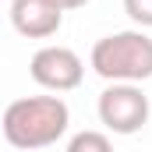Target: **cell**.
<instances>
[{"instance_id":"obj_1","label":"cell","mask_w":152,"mask_h":152,"mask_svg":"<svg viewBox=\"0 0 152 152\" xmlns=\"http://www.w3.org/2000/svg\"><path fill=\"white\" fill-rule=\"evenodd\" d=\"M71 110L60 96H25L4 110V138L14 149H50L64 138Z\"/></svg>"},{"instance_id":"obj_2","label":"cell","mask_w":152,"mask_h":152,"mask_svg":"<svg viewBox=\"0 0 152 152\" xmlns=\"http://www.w3.org/2000/svg\"><path fill=\"white\" fill-rule=\"evenodd\" d=\"M88 64H92L96 75L106 78L110 85H117V81L138 85V81L152 78V36H145L142 28L103 36L92 46Z\"/></svg>"},{"instance_id":"obj_3","label":"cell","mask_w":152,"mask_h":152,"mask_svg":"<svg viewBox=\"0 0 152 152\" xmlns=\"http://www.w3.org/2000/svg\"><path fill=\"white\" fill-rule=\"evenodd\" d=\"M96 113L103 120V127L113 131V134H138V131L149 124L152 106H149V96H145L138 85L117 81V85H110V88L99 96Z\"/></svg>"},{"instance_id":"obj_4","label":"cell","mask_w":152,"mask_h":152,"mask_svg":"<svg viewBox=\"0 0 152 152\" xmlns=\"http://www.w3.org/2000/svg\"><path fill=\"white\" fill-rule=\"evenodd\" d=\"M28 75L36 85L50 88V92H71L85 78V64L67 46H42V50H36V57L28 64Z\"/></svg>"},{"instance_id":"obj_5","label":"cell","mask_w":152,"mask_h":152,"mask_svg":"<svg viewBox=\"0 0 152 152\" xmlns=\"http://www.w3.org/2000/svg\"><path fill=\"white\" fill-rule=\"evenodd\" d=\"M11 25L25 39H50L64 25V7L57 0H11Z\"/></svg>"},{"instance_id":"obj_6","label":"cell","mask_w":152,"mask_h":152,"mask_svg":"<svg viewBox=\"0 0 152 152\" xmlns=\"http://www.w3.org/2000/svg\"><path fill=\"white\" fill-rule=\"evenodd\" d=\"M67 152H113V145L103 131H78L67 142Z\"/></svg>"},{"instance_id":"obj_7","label":"cell","mask_w":152,"mask_h":152,"mask_svg":"<svg viewBox=\"0 0 152 152\" xmlns=\"http://www.w3.org/2000/svg\"><path fill=\"white\" fill-rule=\"evenodd\" d=\"M124 11L134 25L142 28H152V0H124Z\"/></svg>"},{"instance_id":"obj_8","label":"cell","mask_w":152,"mask_h":152,"mask_svg":"<svg viewBox=\"0 0 152 152\" xmlns=\"http://www.w3.org/2000/svg\"><path fill=\"white\" fill-rule=\"evenodd\" d=\"M57 4H60V7H64V11H75V7H85V4H88V0H57Z\"/></svg>"}]
</instances>
